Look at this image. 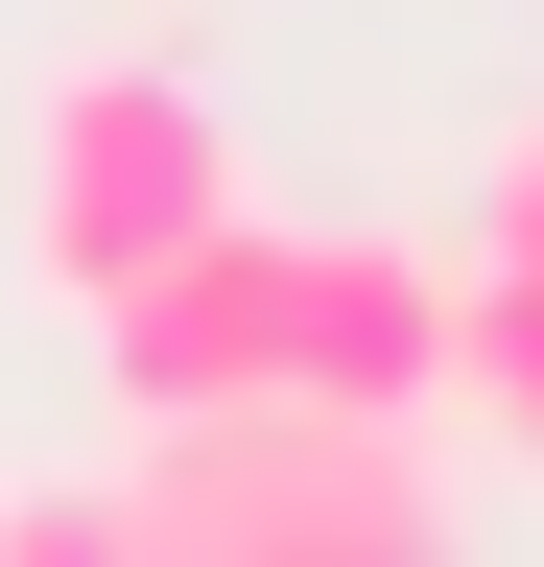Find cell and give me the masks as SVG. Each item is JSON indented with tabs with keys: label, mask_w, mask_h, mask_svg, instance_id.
Returning a JSON list of instances; mask_svg holds the SVG:
<instances>
[{
	"label": "cell",
	"mask_w": 544,
	"mask_h": 567,
	"mask_svg": "<svg viewBox=\"0 0 544 567\" xmlns=\"http://www.w3.org/2000/svg\"><path fill=\"white\" fill-rule=\"evenodd\" d=\"M119 520L143 567H450L427 425H331V402H214L119 450Z\"/></svg>",
	"instance_id": "6da1fadb"
},
{
	"label": "cell",
	"mask_w": 544,
	"mask_h": 567,
	"mask_svg": "<svg viewBox=\"0 0 544 567\" xmlns=\"http://www.w3.org/2000/svg\"><path fill=\"white\" fill-rule=\"evenodd\" d=\"M214 213H237V118L189 95L166 48H72V71L24 95V284H48L72 331H95L143 260H189Z\"/></svg>",
	"instance_id": "7a4b0ae2"
},
{
	"label": "cell",
	"mask_w": 544,
	"mask_h": 567,
	"mask_svg": "<svg viewBox=\"0 0 544 567\" xmlns=\"http://www.w3.org/2000/svg\"><path fill=\"white\" fill-rule=\"evenodd\" d=\"M450 331H473V260H427V237H285V402L450 425Z\"/></svg>",
	"instance_id": "3957f363"
},
{
	"label": "cell",
	"mask_w": 544,
	"mask_h": 567,
	"mask_svg": "<svg viewBox=\"0 0 544 567\" xmlns=\"http://www.w3.org/2000/svg\"><path fill=\"white\" fill-rule=\"evenodd\" d=\"M95 379H119V425L285 402V213H214L189 260H143V284L95 308Z\"/></svg>",
	"instance_id": "277c9868"
},
{
	"label": "cell",
	"mask_w": 544,
	"mask_h": 567,
	"mask_svg": "<svg viewBox=\"0 0 544 567\" xmlns=\"http://www.w3.org/2000/svg\"><path fill=\"white\" fill-rule=\"evenodd\" d=\"M450 425L544 473V260H473V331H450Z\"/></svg>",
	"instance_id": "5b68a950"
},
{
	"label": "cell",
	"mask_w": 544,
	"mask_h": 567,
	"mask_svg": "<svg viewBox=\"0 0 544 567\" xmlns=\"http://www.w3.org/2000/svg\"><path fill=\"white\" fill-rule=\"evenodd\" d=\"M0 567H143L119 473H0Z\"/></svg>",
	"instance_id": "8992f818"
}]
</instances>
